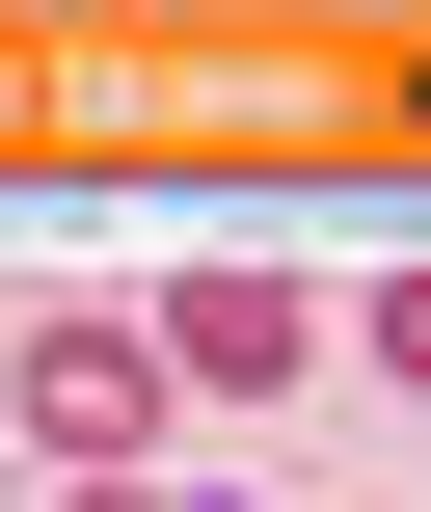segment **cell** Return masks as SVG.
Instances as JSON below:
<instances>
[{"label":"cell","mask_w":431,"mask_h":512,"mask_svg":"<svg viewBox=\"0 0 431 512\" xmlns=\"http://www.w3.org/2000/svg\"><path fill=\"white\" fill-rule=\"evenodd\" d=\"M189 378H162V324H27V459L54 486H135V432H162Z\"/></svg>","instance_id":"6da1fadb"},{"label":"cell","mask_w":431,"mask_h":512,"mask_svg":"<svg viewBox=\"0 0 431 512\" xmlns=\"http://www.w3.org/2000/svg\"><path fill=\"white\" fill-rule=\"evenodd\" d=\"M297 351H324V297H297V270H270V243H216V270H189V297H162V378H189V405H270V378H297Z\"/></svg>","instance_id":"7a4b0ae2"},{"label":"cell","mask_w":431,"mask_h":512,"mask_svg":"<svg viewBox=\"0 0 431 512\" xmlns=\"http://www.w3.org/2000/svg\"><path fill=\"white\" fill-rule=\"evenodd\" d=\"M351 351H378V378H431V270H378V297H351Z\"/></svg>","instance_id":"3957f363"},{"label":"cell","mask_w":431,"mask_h":512,"mask_svg":"<svg viewBox=\"0 0 431 512\" xmlns=\"http://www.w3.org/2000/svg\"><path fill=\"white\" fill-rule=\"evenodd\" d=\"M54 512H162V486H54Z\"/></svg>","instance_id":"277c9868"}]
</instances>
